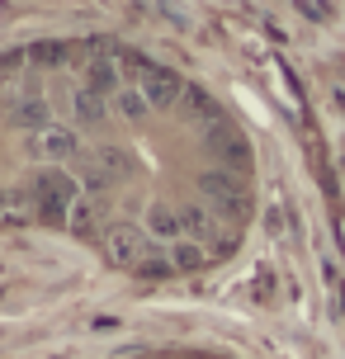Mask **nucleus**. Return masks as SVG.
<instances>
[{
  "instance_id": "1",
  "label": "nucleus",
  "mask_w": 345,
  "mask_h": 359,
  "mask_svg": "<svg viewBox=\"0 0 345 359\" xmlns=\"http://www.w3.org/2000/svg\"><path fill=\"white\" fill-rule=\"evenodd\" d=\"M255 170L232 114L137 53L48 43L0 62V213L175 279L227 260Z\"/></svg>"
},
{
  "instance_id": "2",
  "label": "nucleus",
  "mask_w": 345,
  "mask_h": 359,
  "mask_svg": "<svg viewBox=\"0 0 345 359\" xmlns=\"http://www.w3.org/2000/svg\"><path fill=\"white\" fill-rule=\"evenodd\" d=\"M133 359H180V355H133Z\"/></svg>"
}]
</instances>
